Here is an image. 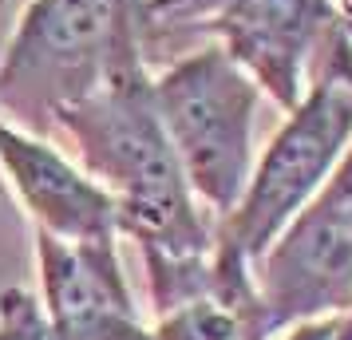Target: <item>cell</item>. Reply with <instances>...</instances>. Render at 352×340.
<instances>
[{
    "label": "cell",
    "instance_id": "obj_5",
    "mask_svg": "<svg viewBox=\"0 0 352 340\" xmlns=\"http://www.w3.org/2000/svg\"><path fill=\"white\" fill-rule=\"evenodd\" d=\"M139 24L143 48L155 36H218V48L293 111L309 87L305 67L340 24V8L333 0H139Z\"/></svg>",
    "mask_w": 352,
    "mask_h": 340
},
{
    "label": "cell",
    "instance_id": "obj_2",
    "mask_svg": "<svg viewBox=\"0 0 352 340\" xmlns=\"http://www.w3.org/2000/svg\"><path fill=\"white\" fill-rule=\"evenodd\" d=\"M352 143V40L336 24L320 44V76L289 111L265 155L254 162L238 206L214 229V245L254 265L270 242L297 218L344 159Z\"/></svg>",
    "mask_w": 352,
    "mask_h": 340
},
{
    "label": "cell",
    "instance_id": "obj_10",
    "mask_svg": "<svg viewBox=\"0 0 352 340\" xmlns=\"http://www.w3.org/2000/svg\"><path fill=\"white\" fill-rule=\"evenodd\" d=\"M0 340H60L48 321V308L36 301L28 289L0 293Z\"/></svg>",
    "mask_w": 352,
    "mask_h": 340
},
{
    "label": "cell",
    "instance_id": "obj_4",
    "mask_svg": "<svg viewBox=\"0 0 352 340\" xmlns=\"http://www.w3.org/2000/svg\"><path fill=\"white\" fill-rule=\"evenodd\" d=\"M135 0H24L0 60V115L48 135L56 115L91 95L107 71L115 28Z\"/></svg>",
    "mask_w": 352,
    "mask_h": 340
},
{
    "label": "cell",
    "instance_id": "obj_7",
    "mask_svg": "<svg viewBox=\"0 0 352 340\" xmlns=\"http://www.w3.org/2000/svg\"><path fill=\"white\" fill-rule=\"evenodd\" d=\"M36 265L44 308L60 340H151L115 238L64 242L36 229Z\"/></svg>",
    "mask_w": 352,
    "mask_h": 340
},
{
    "label": "cell",
    "instance_id": "obj_6",
    "mask_svg": "<svg viewBox=\"0 0 352 340\" xmlns=\"http://www.w3.org/2000/svg\"><path fill=\"white\" fill-rule=\"evenodd\" d=\"M254 281L277 332L352 313V146L254 261Z\"/></svg>",
    "mask_w": 352,
    "mask_h": 340
},
{
    "label": "cell",
    "instance_id": "obj_9",
    "mask_svg": "<svg viewBox=\"0 0 352 340\" xmlns=\"http://www.w3.org/2000/svg\"><path fill=\"white\" fill-rule=\"evenodd\" d=\"M277 337L261 305H234L214 293H202L186 305L162 313L151 340H270Z\"/></svg>",
    "mask_w": 352,
    "mask_h": 340
},
{
    "label": "cell",
    "instance_id": "obj_14",
    "mask_svg": "<svg viewBox=\"0 0 352 340\" xmlns=\"http://www.w3.org/2000/svg\"><path fill=\"white\" fill-rule=\"evenodd\" d=\"M12 4H16V0H0V12H8V8H12Z\"/></svg>",
    "mask_w": 352,
    "mask_h": 340
},
{
    "label": "cell",
    "instance_id": "obj_1",
    "mask_svg": "<svg viewBox=\"0 0 352 340\" xmlns=\"http://www.w3.org/2000/svg\"><path fill=\"white\" fill-rule=\"evenodd\" d=\"M56 127L72 135L83 170L115 198L119 234L139 245L146 273L198 261L214 249V229L198 210L155 103L139 0L115 28L99 87L56 115Z\"/></svg>",
    "mask_w": 352,
    "mask_h": 340
},
{
    "label": "cell",
    "instance_id": "obj_13",
    "mask_svg": "<svg viewBox=\"0 0 352 340\" xmlns=\"http://www.w3.org/2000/svg\"><path fill=\"white\" fill-rule=\"evenodd\" d=\"M340 24H344V32H349V40H352V12H340Z\"/></svg>",
    "mask_w": 352,
    "mask_h": 340
},
{
    "label": "cell",
    "instance_id": "obj_8",
    "mask_svg": "<svg viewBox=\"0 0 352 340\" xmlns=\"http://www.w3.org/2000/svg\"><path fill=\"white\" fill-rule=\"evenodd\" d=\"M0 170L12 182L24 210L36 218V229L64 242L119 238L115 198L87 170L67 162L44 135L0 119Z\"/></svg>",
    "mask_w": 352,
    "mask_h": 340
},
{
    "label": "cell",
    "instance_id": "obj_3",
    "mask_svg": "<svg viewBox=\"0 0 352 340\" xmlns=\"http://www.w3.org/2000/svg\"><path fill=\"white\" fill-rule=\"evenodd\" d=\"M257 87L218 44L155 76V103L194 198L226 218L254 170Z\"/></svg>",
    "mask_w": 352,
    "mask_h": 340
},
{
    "label": "cell",
    "instance_id": "obj_11",
    "mask_svg": "<svg viewBox=\"0 0 352 340\" xmlns=\"http://www.w3.org/2000/svg\"><path fill=\"white\" fill-rule=\"evenodd\" d=\"M336 328H340V317H317V321L293 324L285 340H336Z\"/></svg>",
    "mask_w": 352,
    "mask_h": 340
},
{
    "label": "cell",
    "instance_id": "obj_12",
    "mask_svg": "<svg viewBox=\"0 0 352 340\" xmlns=\"http://www.w3.org/2000/svg\"><path fill=\"white\" fill-rule=\"evenodd\" d=\"M336 340H352V313L340 317V328H336Z\"/></svg>",
    "mask_w": 352,
    "mask_h": 340
}]
</instances>
